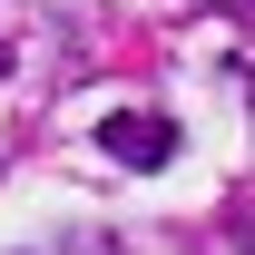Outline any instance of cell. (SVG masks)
<instances>
[{
  "label": "cell",
  "mask_w": 255,
  "mask_h": 255,
  "mask_svg": "<svg viewBox=\"0 0 255 255\" xmlns=\"http://www.w3.org/2000/svg\"><path fill=\"white\" fill-rule=\"evenodd\" d=\"M98 157H118V167H167V157H177V118L118 108V118H98Z\"/></svg>",
  "instance_id": "1"
},
{
  "label": "cell",
  "mask_w": 255,
  "mask_h": 255,
  "mask_svg": "<svg viewBox=\"0 0 255 255\" xmlns=\"http://www.w3.org/2000/svg\"><path fill=\"white\" fill-rule=\"evenodd\" d=\"M20 255H128L118 236H49V246H20Z\"/></svg>",
  "instance_id": "2"
}]
</instances>
